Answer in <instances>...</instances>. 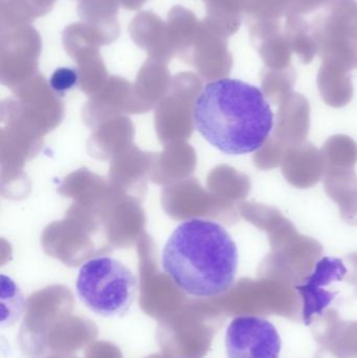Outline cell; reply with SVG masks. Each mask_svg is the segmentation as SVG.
<instances>
[{
	"instance_id": "cell-1",
	"label": "cell",
	"mask_w": 357,
	"mask_h": 358,
	"mask_svg": "<svg viewBox=\"0 0 357 358\" xmlns=\"http://www.w3.org/2000/svg\"><path fill=\"white\" fill-rule=\"evenodd\" d=\"M192 120L210 145L228 155L259 150L275 126L274 113L262 90L230 78L203 87L195 99Z\"/></svg>"
},
{
	"instance_id": "cell-2",
	"label": "cell",
	"mask_w": 357,
	"mask_h": 358,
	"mask_svg": "<svg viewBox=\"0 0 357 358\" xmlns=\"http://www.w3.org/2000/svg\"><path fill=\"white\" fill-rule=\"evenodd\" d=\"M238 263V248L228 229L205 218L182 221L161 254L163 271L193 298H215L228 292L236 280Z\"/></svg>"
},
{
	"instance_id": "cell-3",
	"label": "cell",
	"mask_w": 357,
	"mask_h": 358,
	"mask_svg": "<svg viewBox=\"0 0 357 358\" xmlns=\"http://www.w3.org/2000/svg\"><path fill=\"white\" fill-rule=\"evenodd\" d=\"M75 289L80 301L96 315L123 317L136 301L138 280L117 259L96 257L80 267Z\"/></svg>"
},
{
	"instance_id": "cell-4",
	"label": "cell",
	"mask_w": 357,
	"mask_h": 358,
	"mask_svg": "<svg viewBox=\"0 0 357 358\" xmlns=\"http://www.w3.org/2000/svg\"><path fill=\"white\" fill-rule=\"evenodd\" d=\"M226 350L228 358H279L282 341L268 320L241 315L228 326Z\"/></svg>"
},
{
	"instance_id": "cell-5",
	"label": "cell",
	"mask_w": 357,
	"mask_h": 358,
	"mask_svg": "<svg viewBox=\"0 0 357 358\" xmlns=\"http://www.w3.org/2000/svg\"><path fill=\"white\" fill-rule=\"evenodd\" d=\"M347 273L345 265L337 259L325 258L316 264V271L296 289L303 299V322L312 323L314 315H323L325 309L333 302L337 292L327 289L330 284L341 281Z\"/></svg>"
},
{
	"instance_id": "cell-6",
	"label": "cell",
	"mask_w": 357,
	"mask_h": 358,
	"mask_svg": "<svg viewBox=\"0 0 357 358\" xmlns=\"http://www.w3.org/2000/svg\"><path fill=\"white\" fill-rule=\"evenodd\" d=\"M24 310L22 292L12 278L1 275V327L8 328L19 321Z\"/></svg>"
},
{
	"instance_id": "cell-7",
	"label": "cell",
	"mask_w": 357,
	"mask_h": 358,
	"mask_svg": "<svg viewBox=\"0 0 357 358\" xmlns=\"http://www.w3.org/2000/svg\"><path fill=\"white\" fill-rule=\"evenodd\" d=\"M79 81V73L73 67L57 69L50 79V85L54 92H65L75 87Z\"/></svg>"
}]
</instances>
